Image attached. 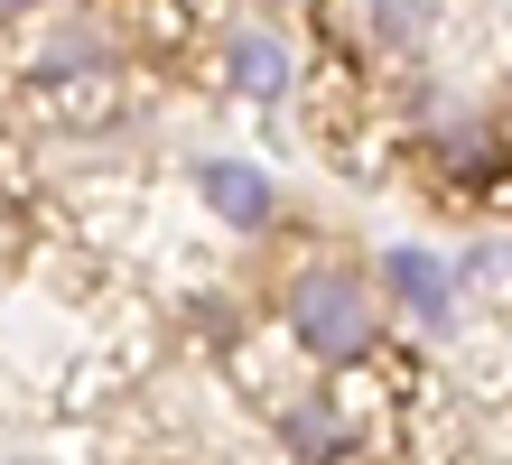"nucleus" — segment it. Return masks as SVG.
Instances as JSON below:
<instances>
[{
  "mask_svg": "<svg viewBox=\"0 0 512 465\" xmlns=\"http://www.w3.org/2000/svg\"><path fill=\"white\" fill-rule=\"evenodd\" d=\"M280 447L298 465H345L354 456V428H345V410L326 391H308V400H289V410H280Z\"/></svg>",
  "mask_w": 512,
  "mask_h": 465,
  "instance_id": "nucleus-5",
  "label": "nucleus"
},
{
  "mask_svg": "<svg viewBox=\"0 0 512 465\" xmlns=\"http://www.w3.org/2000/svg\"><path fill=\"white\" fill-rule=\"evenodd\" d=\"M494 121H503V149H512V75H503V103H494Z\"/></svg>",
  "mask_w": 512,
  "mask_h": 465,
  "instance_id": "nucleus-7",
  "label": "nucleus"
},
{
  "mask_svg": "<svg viewBox=\"0 0 512 465\" xmlns=\"http://www.w3.org/2000/svg\"><path fill=\"white\" fill-rule=\"evenodd\" d=\"M196 196L224 233H270L280 224V186H270L252 159H196Z\"/></svg>",
  "mask_w": 512,
  "mask_h": 465,
  "instance_id": "nucleus-3",
  "label": "nucleus"
},
{
  "mask_svg": "<svg viewBox=\"0 0 512 465\" xmlns=\"http://www.w3.org/2000/svg\"><path fill=\"white\" fill-rule=\"evenodd\" d=\"M224 84H233V93H252V103H280V93L298 84L289 38H280L270 19H233V28H224Z\"/></svg>",
  "mask_w": 512,
  "mask_h": 465,
  "instance_id": "nucleus-4",
  "label": "nucleus"
},
{
  "mask_svg": "<svg viewBox=\"0 0 512 465\" xmlns=\"http://www.w3.org/2000/svg\"><path fill=\"white\" fill-rule=\"evenodd\" d=\"M373 279H382L391 317H410L419 335H447L457 307H466V270L447 261V252H429V242H391V252L373 261Z\"/></svg>",
  "mask_w": 512,
  "mask_h": 465,
  "instance_id": "nucleus-2",
  "label": "nucleus"
},
{
  "mask_svg": "<svg viewBox=\"0 0 512 465\" xmlns=\"http://www.w3.org/2000/svg\"><path fill=\"white\" fill-rule=\"evenodd\" d=\"M19 10H47V0H0V19H19Z\"/></svg>",
  "mask_w": 512,
  "mask_h": 465,
  "instance_id": "nucleus-8",
  "label": "nucleus"
},
{
  "mask_svg": "<svg viewBox=\"0 0 512 465\" xmlns=\"http://www.w3.org/2000/svg\"><path fill=\"white\" fill-rule=\"evenodd\" d=\"M354 10H364L373 47H391V56H410V47L438 28V0H354Z\"/></svg>",
  "mask_w": 512,
  "mask_h": 465,
  "instance_id": "nucleus-6",
  "label": "nucleus"
},
{
  "mask_svg": "<svg viewBox=\"0 0 512 465\" xmlns=\"http://www.w3.org/2000/svg\"><path fill=\"white\" fill-rule=\"evenodd\" d=\"M280 326L317 372H364L382 354V335H391V298H382V279L364 261L317 252V261H298L280 279Z\"/></svg>",
  "mask_w": 512,
  "mask_h": 465,
  "instance_id": "nucleus-1",
  "label": "nucleus"
}]
</instances>
